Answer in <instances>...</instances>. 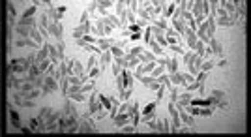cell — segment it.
<instances>
[{
	"label": "cell",
	"mask_w": 251,
	"mask_h": 137,
	"mask_svg": "<svg viewBox=\"0 0 251 137\" xmlns=\"http://www.w3.org/2000/svg\"><path fill=\"white\" fill-rule=\"evenodd\" d=\"M208 100H210V106L212 107L220 106L221 109H227V106H229V104H227V96L223 94L221 90H214Z\"/></svg>",
	"instance_id": "cell-1"
},
{
	"label": "cell",
	"mask_w": 251,
	"mask_h": 137,
	"mask_svg": "<svg viewBox=\"0 0 251 137\" xmlns=\"http://www.w3.org/2000/svg\"><path fill=\"white\" fill-rule=\"evenodd\" d=\"M182 118H184V122H188V124H193V118L189 115H182Z\"/></svg>",
	"instance_id": "cell-4"
},
{
	"label": "cell",
	"mask_w": 251,
	"mask_h": 137,
	"mask_svg": "<svg viewBox=\"0 0 251 137\" xmlns=\"http://www.w3.org/2000/svg\"><path fill=\"white\" fill-rule=\"evenodd\" d=\"M212 66H214V62H204V64H202V72H206V70H210Z\"/></svg>",
	"instance_id": "cell-3"
},
{
	"label": "cell",
	"mask_w": 251,
	"mask_h": 137,
	"mask_svg": "<svg viewBox=\"0 0 251 137\" xmlns=\"http://www.w3.org/2000/svg\"><path fill=\"white\" fill-rule=\"evenodd\" d=\"M154 4H157V6H161V4H163V0H154Z\"/></svg>",
	"instance_id": "cell-6"
},
{
	"label": "cell",
	"mask_w": 251,
	"mask_h": 137,
	"mask_svg": "<svg viewBox=\"0 0 251 137\" xmlns=\"http://www.w3.org/2000/svg\"><path fill=\"white\" fill-rule=\"evenodd\" d=\"M126 120H127V118H126V116H118V118H116V124H118V126H120V124H124Z\"/></svg>",
	"instance_id": "cell-5"
},
{
	"label": "cell",
	"mask_w": 251,
	"mask_h": 137,
	"mask_svg": "<svg viewBox=\"0 0 251 137\" xmlns=\"http://www.w3.org/2000/svg\"><path fill=\"white\" fill-rule=\"evenodd\" d=\"M210 49L214 51V53H218V55H221V43L218 42V40H214V38H210Z\"/></svg>",
	"instance_id": "cell-2"
}]
</instances>
